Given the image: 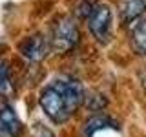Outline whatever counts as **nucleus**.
<instances>
[{"label":"nucleus","instance_id":"obj_1","mask_svg":"<svg viewBox=\"0 0 146 137\" xmlns=\"http://www.w3.org/2000/svg\"><path fill=\"white\" fill-rule=\"evenodd\" d=\"M38 102H40V106H42L44 113L51 119L53 122H57V124L66 122L68 119L75 113L71 110V106L68 104V100L64 99V95L58 91V88L53 84V82L40 91Z\"/></svg>","mask_w":146,"mask_h":137},{"label":"nucleus","instance_id":"obj_2","mask_svg":"<svg viewBox=\"0 0 146 137\" xmlns=\"http://www.w3.org/2000/svg\"><path fill=\"white\" fill-rule=\"evenodd\" d=\"M79 39H80V33H79V27H77L75 20L71 17H62L55 26L51 48L57 53L66 55L71 49H75V46L79 44Z\"/></svg>","mask_w":146,"mask_h":137},{"label":"nucleus","instance_id":"obj_3","mask_svg":"<svg viewBox=\"0 0 146 137\" xmlns=\"http://www.w3.org/2000/svg\"><path fill=\"white\" fill-rule=\"evenodd\" d=\"M88 27L97 42L108 44L111 37V9L108 6H95L88 17Z\"/></svg>","mask_w":146,"mask_h":137},{"label":"nucleus","instance_id":"obj_4","mask_svg":"<svg viewBox=\"0 0 146 137\" xmlns=\"http://www.w3.org/2000/svg\"><path fill=\"white\" fill-rule=\"evenodd\" d=\"M53 84L64 95V99L68 100V104L71 106L73 112H77L80 108V104L84 102V88H82L80 82L73 79H57L53 80Z\"/></svg>","mask_w":146,"mask_h":137},{"label":"nucleus","instance_id":"obj_5","mask_svg":"<svg viewBox=\"0 0 146 137\" xmlns=\"http://www.w3.org/2000/svg\"><path fill=\"white\" fill-rule=\"evenodd\" d=\"M18 49H20L22 57L27 59L29 62H40L48 55L49 44L42 35H33V37H27L24 42L20 44Z\"/></svg>","mask_w":146,"mask_h":137},{"label":"nucleus","instance_id":"obj_6","mask_svg":"<svg viewBox=\"0 0 146 137\" xmlns=\"http://www.w3.org/2000/svg\"><path fill=\"white\" fill-rule=\"evenodd\" d=\"M0 128L4 130V134H7L9 137H20L22 135V122L18 119L17 112L9 106L7 102L0 104Z\"/></svg>","mask_w":146,"mask_h":137},{"label":"nucleus","instance_id":"obj_7","mask_svg":"<svg viewBox=\"0 0 146 137\" xmlns=\"http://www.w3.org/2000/svg\"><path fill=\"white\" fill-rule=\"evenodd\" d=\"M146 11V0H122L119 6V13L124 24L135 22Z\"/></svg>","mask_w":146,"mask_h":137},{"label":"nucleus","instance_id":"obj_8","mask_svg":"<svg viewBox=\"0 0 146 137\" xmlns=\"http://www.w3.org/2000/svg\"><path fill=\"white\" fill-rule=\"evenodd\" d=\"M130 44L137 55H146V18L133 24L130 35Z\"/></svg>","mask_w":146,"mask_h":137},{"label":"nucleus","instance_id":"obj_9","mask_svg":"<svg viewBox=\"0 0 146 137\" xmlns=\"http://www.w3.org/2000/svg\"><path fill=\"white\" fill-rule=\"evenodd\" d=\"M13 91V82H11V73L6 62L0 61V95H9Z\"/></svg>","mask_w":146,"mask_h":137},{"label":"nucleus","instance_id":"obj_10","mask_svg":"<svg viewBox=\"0 0 146 137\" xmlns=\"http://www.w3.org/2000/svg\"><path fill=\"white\" fill-rule=\"evenodd\" d=\"M33 137H55V135H53V132H49V130H48V128L36 124V126H35V130H33Z\"/></svg>","mask_w":146,"mask_h":137}]
</instances>
